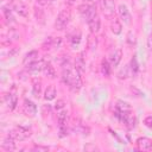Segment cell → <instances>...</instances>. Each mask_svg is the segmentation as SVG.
I'll return each instance as SVG.
<instances>
[{
	"instance_id": "cell-1",
	"label": "cell",
	"mask_w": 152,
	"mask_h": 152,
	"mask_svg": "<svg viewBox=\"0 0 152 152\" xmlns=\"http://www.w3.org/2000/svg\"><path fill=\"white\" fill-rule=\"evenodd\" d=\"M62 77H63L64 83L68 84L69 88H70L72 91L80 90V88H81V86H82V81H81L80 72H78L75 68H71V66L69 65V63L63 65Z\"/></svg>"
},
{
	"instance_id": "cell-2",
	"label": "cell",
	"mask_w": 152,
	"mask_h": 152,
	"mask_svg": "<svg viewBox=\"0 0 152 152\" xmlns=\"http://www.w3.org/2000/svg\"><path fill=\"white\" fill-rule=\"evenodd\" d=\"M70 19H71V12L70 10H62L57 18H56V21H55V27L57 30H63L68 26V24L70 23Z\"/></svg>"
},
{
	"instance_id": "cell-3",
	"label": "cell",
	"mask_w": 152,
	"mask_h": 152,
	"mask_svg": "<svg viewBox=\"0 0 152 152\" xmlns=\"http://www.w3.org/2000/svg\"><path fill=\"white\" fill-rule=\"evenodd\" d=\"M78 12L86 18L87 23L97 17L96 7H95L93 4H87V5L83 4V5H80V6H78Z\"/></svg>"
},
{
	"instance_id": "cell-4",
	"label": "cell",
	"mask_w": 152,
	"mask_h": 152,
	"mask_svg": "<svg viewBox=\"0 0 152 152\" xmlns=\"http://www.w3.org/2000/svg\"><path fill=\"white\" fill-rule=\"evenodd\" d=\"M12 138H14L15 140H19V141H23L25 139H27L30 135H31V132L26 128V127H23V126H17L14 127L10 133H8Z\"/></svg>"
},
{
	"instance_id": "cell-5",
	"label": "cell",
	"mask_w": 152,
	"mask_h": 152,
	"mask_svg": "<svg viewBox=\"0 0 152 152\" xmlns=\"http://www.w3.org/2000/svg\"><path fill=\"white\" fill-rule=\"evenodd\" d=\"M101 10L106 17H112L115 12V4L113 0H101Z\"/></svg>"
},
{
	"instance_id": "cell-6",
	"label": "cell",
	"mask_w": 152,
	"mask_h": 152,
	"mask_svg": "<svg viewBox=\"0 0 152 152\" xmlns=\"http://www.w3.org/2000/svg\"><path fill=\"white\" fill-rule=\"evenodd\" d=\"M23 108H24V112L30 115V116H34L36 113H37V106L28 99H25L24 100V104H23Z\"/></svg>"
},
{
	"instance_id": "cell-7",
	"label": "cell",
	"mask_w": 152,
	"mask_h": 152,
	"mask_svg": "<svg viewBox=\"0 0 152 152\" xmlns=\"http://www.w3.org/2000/svg\"><path fill=\"white\" fill-rule=\"evenodd\" d=\"M118 12H119V15H120V18L122 19V21H124L125 24L129 25V24H131V13H129L128 8H127L125 5L121 4V5L118 7Z\"/></svg>"
},
{
	"instance_id": "cell-8",
	"label": "cell",
	"mask_w": 152,
	"mask_h": 152,
	"mask_svg": "<svg viewBox=\"0 0 152 152\" xmlns=\"http://www.w3.org/2000/svg\"><path fill=\"white\" fill-rule=\"evenodd\" d=\"M43 66H44L43 61H38L37 59V61H34V62H32V63H30L27 65V71L30 74H32V75H36L39 71H43Z\"/></svg>"
},
{
	"instance_id": "cell-9",
	"label": "cell",
	"mask_w": 152,
	"mask_h": 152,
	"mask_svg": "<svg viewBox=\"0 0 152 152\" xmlns=\"http://www.w3.org/2000/svg\"><path fill=\"white\" fill-rule=\"evenodd\" d=\"M137 146L139 150H151L152 148V140L146 137H140L137 139Z\"/></svg>"
},
{
	"instance_id": "cell-10",
	"label": "cell",
	"mask_w": 152,
	"mask_h": 152,
	"mask_svg": "<svg viewBox=\"0 0 152 152\" xmlns=\"http://www.w3.org/2000/svg\"><path fill=\"white\" fill-rule=\"evenodd\" d=\"M13 10H14V12H17L21 17H27V14H28V7L21 1L14 2L13 4Z\"/></svg>"
},
{
	"instance_id": "cell-11",
	"label": "cell",
	"mask_w": 152,
	"mask_h": 152,
	"mask_svg": "<svg viewBox=\"0 0 152 152\" xmlns=\"http://www.w3.org/2000/svg\"><path fill=\"white\" fill-rule=\"evenodd\" d=\"M1 147L5 150V151H14L15 150V139L12 138L10 134L4 139L2 144H1Z\"/></svg>"
},
{
	"instance_id": "cell-12",
	"label": "cell",
	"mask_w": 152,
	"mask_h": 152,
	"mask_svg": "<svg viewBox=\"0 0 152 152\" xmlns=\"http://www.w3.org/2000/svg\"><path fill=\"white\" fill-rule=\"evenodd\" d=\"M5 102H6V104L10 109H14L15 106H17V95L13 94V93H8L5 96Z\"/></svg>"
},
{
	"instance_id": "cell-13",
	"label": "cell",
	"mask_w": 152,
	"mask_h": 152,
	"mask_svg": "<svg viewBox=\"0 0 152 152\" xmlns=\"http://www.w3.org/2000/svg\"><path fill=\"white\" fill-rule=\"evenodd\" d=\"M121 58H122V51L121 50H115L113 53H112V56H110V64H112V66H118L119 65V63L121 62Z\"/></svg>"
},
{
	"instance_id": "cell-14",
	"label": "cell",
	"mask_w": 152,
	"mask_h": 152,
	"mask_svg": "<svg viewBox=\"0 0 152 152\" xmlns=\"http://www.w3.org/2000/svg\"><path fill=\"white\" fill-rule=\"evenodd\" d=\"M43 72L45 76L50 77V78H55L56 76V71H55V68L52 66V64L50 62H46L44 63V66H43Z\"/></svg>"
},
{
	"instance_id": "cell-15",
	"label": "cell",
	"mask_w": 152,
	"mask_h": 152,
	"mask_svg": "<svg viewBox=\"0 0 152 152\" xmlns=\"http://www.w3.org/2000/svg\"><path fill=\"white\" fill-rule=\"evenodd\" d=\"M75 69H76L80 74H82V72L86 70V61H84V58L82 57V55H80V56L76 57V59H75Z\"/></svg>"
},
{
	"instance_id": "cell-16",
	"label": "cell",
	"mask_w": 152,
	"mask_h": 152,
	"mask_svg": "<svg viewBox=\"0 0 152 152\" xmlns=\"http://www.w3.org/2000/svg\"><path fill=\"white\" fill-rule=\"evenodd\" d=\"M37 59H38V51L37 50H32V51H30V52H27L25 55L23 62H24V64H30V63H32V62H34Z\"/></svg>"
},
{
	"instance_id": "cell-17",
	"label": "cell",
	"mask_w": 152,
	"mask_h": 152,
	"mask_svg": "<svg viewBox=\"0 0 152 152\" xmlns=\"http://www.w3.org/2000/svg\"><path fill=\"white\" fill-rule=\"evenodd\" d=\"M4 38L7 39L8 43H11V42H13V40H15V39L19 38V33L17 32L15 28H10V30L4 34Z\"/></svg>"
},
{
	"instance_id": "cell-18",
	"label": "cell",
	"mask_w": 152,
	"mask_h": 152,
	"mask_svg": "<svg viewBox=\"0 0 152 152\" xmlns=\"http://www.w3.org/2000/svg\"><path fill=\"white\" fill-rule=\"evenodd\" d=\"M100 19H99V17H96V18H94V19H91L90 21H88V25H89V28H90V31L93 32V33H97L99 31H100Z\"/></svg>"
},
{
	"instance_id": "cell-19",
	"label": "cell",
	"mask_w": 152,
	"mask_h": 152,
	"mask_svg": "<svg viewBox=\"0 0 152 152\" xmlns=\"http://www.w3.org/2000/svg\"><path fill=\"white\" fill-rule=\"evenodd\" d=\"M56 95H57L56 88H55L53 86H50V87H48V88H46V90H45L44 99H45L46 101H51V100H53V99L56 97Z\"/></svg>"
},
{
	"instance_id": "cell-20",
	"label": "cell",
	"mask_w": 152,
	"mask_h": 152,
	"mask_svg": "<svg viewBox=\"0 0 152 152\" xmlns=\"http://www.w3.org/2000/svg\"><path fill=\"white\" fill-rule=\"evenodd\" d=\"M110 30H112V32H113L114 34L121 33V31H122V25H121V23H120L118 19L114 18V20H113L112 24H110Z\"/></svg>"
},
{
	"instance_id": "cell-21",
	"label": "cell",
	"mask_w": 152,
	"mask_h": 152,
	"mask_svg": "<svg viewBox=\"0 0 152 152\" xmlns=\"http://www.w3.org/2000/svg\"><path fill=\"white\" fill-rule=\"evenodd\" d=\"M116 110H119V112H124V113H131V106H129L127 102L118 101Z\"/></svg>"
},
{
	"instance_id": "cell-22",
	"label": "cell",
	"mask_w": 152,
	"mask_h": 152,
	"mask_svg": "<svg viewBox=\"0 0 152 152\" xmlns=\"http://www.w3.org/2000/svg\"><path fill=\"white\" fill-rule=\"evenodd\" d=\"M66 114H68V113H66L64 109H62V110L58 112V114H57V120H58L59 126H65V124H66Z\"/></svg>"
},
{
	"instance_id": "cell-23",
	"label": "cell",
	"mask_w": 152,
	"mask_h": 152,
	"mask_svg": "<svg viewBox=\"0 0 152 152\" xmlns=\"http://www.w3.org/2000/svg\"><path fill=\"white\" fill-rule=\"evenodd\" d=\"M2 14H4V17H5V19H6V21L7 23H13L14 21V17H13V14H12V12H11V10L10 8H7V7H2Z\"/></svg>"
},
{
	"instance_id": "cell-24",
	"label": "cell",
	"mask_w": 152,
	"mask_h": 152,
	"mask_svg": "<svg viewBox=\"0 0 152 152\" xmlns=\"http://www.w3.org/2000/svg\"><path fill=\"white\" fill-rule=\"evenodd\" d=\"M101 71H102V74L104 76H108L110 74V65H109L108 61H106V59L102 61V63H101Z\"/></svg>"
},
{
	"instance_id": "cell-25",
	"label": "cell",
	"mask_w": 152,
	"mask_h": 152,
	"mask_svg": "<svg viewBox=\"0 0 152 152\" xmlns=\"http://www.w3.org/2000/svg\"><path fill=\"white\" fill-rule=\"evenodd\" d=\"M81 42V33L80 32H74L71 36H70V43L71 45H78Z\"/></svg>"
},
{
	"instance_id": "cell-26",
	"label": "cell",
	"mask_w": 152,
	"mask_h": 152,
	"mask_svg": "<svg viewBox=\"0 0 152 152\" xmlns=\"http://www.w3.org/2000/svg\"><path fill=\"white\" fill-rule=\"evenodd\" d=\"M131 70H132V72L134 75L139 71V64H138V61H137V57L135 56H133L132 59H131Z\"/></svg>"
},
{
	"instance_id": "cell-27",
	"label": "cell",
	"mask_w": 152,
	"mask_h": 152,
	"mask_svg": "<svg viewBox=\"0 0 152 152\" xmlns=\"http://www.w3.org/2000/svg\"><path fill=\"white\" fill-rule=\"evenodd\" d=\"M128 71H129V68H128V65H126V66H124L119 72H118V77L120 78V80H124V78H127L128 77Z\"/></svg>"
},
{
	"instance_id": "cell-28",
	"label": "cell",
	"mask_w": 152,
	"mask_h": 152,
	"mask_svg": "<svg viewBox=\"0 0 152 152\" xmlns=\"http://www.w3.org/2000/svg\"><path fill=\"white\" fill-rule=\"evenodd\" d=\"M64 107H65V102H64V100H57V102H56V104H55V108L59 112V110L64 109Z\"/></svg>"
},
{
	"instance_id": "cell-29",
	"label": "cell",
	"mask_w": 152,
	"mask_h": 152,
	"mask_svg": "<svg viewBox=\"0 0 152 152\" xmlns=\"http://www.w3.org/2000/svg\"><path fill=\"white\" fill-rule=\"evenodd\" d=\"M127 42H128V44H131V45H133V44L135 43V36H134V33H133L132 31H129L128 34H127Z\"/></svg>"
},
{
	"instance_id": "cell-30",
	"label": "cell",
	"mask_w": 152,
	"mask_h": 152,
	"mask_svg": "<svg viewBox=\"0 0 152 152\" xmlns=\"http://www.w3.org/2000/svg\"><path fill=\"white\" fill-rule=\"evenodd\" d=\"M33 94L36 96H38L40 94V83L39 82L38 83H34V86H33Z\"/></svg>"
},
{
	"instance_id": "cell-31",
	"label": "cell",
	"mask_w": 152,
	"mask_h": 152,
	"mask_svg": "<svg viewBox=\"0 0 152 152\" xmlns=\"http://www.w3.org/2000/svg\"><path fill=\"white\" fill-rule=\"evenodd\" d=\"M144 124H145L146 127L152 129V116H146L145 120H144Z\"/></svg>"
},
{
	"instance_id": "cell-32",
	"label": "cell",
	"mask_w": 152,
	"mask_h": 152,
	"mask_svg": "<svg viewBox=\"0 0 152 152\" xmlns=\"http://www.w3.org/2000/svg\"><path fill=\"white\" fill-rule=\"evenodd\" d=\"M147 48H148L150 51H152V31H151V33L147 38Z\"/></svg>"
},
{
	"instance_id": "cell-33",
	"label": "cell",
	"mask_w": 152,
	"mask_h": 152,
	"mask_svg": "<svg viewBox=\"0 0 152 152\" xmlns=\"http://www.w3.org/2000/svg\"><path fill=\"white\" fill-rule=\"evenodd\" d=\"M59 135L61 137H65L66 135V127L65 126H59Z\"/></svg>"
},
{
	"instance_id": "cell-34",
	"label": "cell",
	"mask_w": 152,
	"mask_h": 152,
	"mask_svg": "<svg viewBox=\"0 0 152 152\" xmlns=\"http://www.w3.org/2000/svg\"><path fill=\"white\" fill-rule=\"evenodd\" d=\"M53 0H37V2L39 4V5H42V6H46V5H49V4H51Z\"/></svg>"
},
{
	"instance_id": "cell-35",
	"label": "cell",
	"mask_w": 152,
	"mask_h": 152,
	"mask_svg": "<svg viewBox=\"0 0 152 152\" xmlns=\"http://www.w3.org/2000/svg\"><path fill=\"white\" fill-rule=\"evenodd\" d=\"M33 150H34V151H48L49 148H48L46 146H34Z\"/></svg>"
},
{
	"instance_id": "cell-36",
	"label": "cell",
	"mask_w": 152,
	"mask_h": 152,
	"mask_svg": "<svg viewBox=\"0 0 152 152\" xmlns=\"http://www.w3.org/2000/svg\"><path fill=\"white\" fill-rule=\"evenodd\" d=\"M84 1H86V2H88V4H94L96 0H84Z\"/></svg>"
},
{
	"instance_id": "cell-37",
	"label": "cell",
	"mask_w": 152,
	"mask_h": 152,
	"mask_svg": "<svg viewBox=\"0 0 152 152\" xmlns=\"http://www.w3.org/2000/svg\"><path fill=\"white\" fill-rule=\"evenodd\" d=\"M69 1H71V2H72V1H75V0H69Z\"/></svg>"
}]
</instances>
